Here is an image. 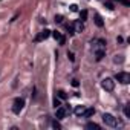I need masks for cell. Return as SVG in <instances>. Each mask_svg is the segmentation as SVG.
Here are the masks:
<instances>
[{
    "mask_svg": "<svg viewBox=\"0 0 130 130\" xmlns=\"http://www.w3.org/2000/svg\"><path fill=\"white\" fill-rule=\"evenodd\" d=\"M113 61H115V63H123V61H124V57H123V55H115Z\"/></svg>",
    "mask_w": 130,
    "mask_h": 130,
    "instance_id": "obj_17",
    "label": "cell"
},
{
    "mask_svg": "<svg viewBox=\"0 0 130 130\" xmlns=\"http://www.w3.org/2000/svg\"><path fill=\"white\" fill-rule=\"evenodd\" d=\"M115 80L118 83H121V84H129L130 83V75L127 72H118L115 75Z\"/></svg>",
    "mask_w": 130,
    "mask_h": 130,
    "instance_id": "obj_4",
    "label": "cell"
},
{
    "mask_svg": "<svg viewBox=\"0 0 130 130\" xmlns=\"http://www.w3.org/2000/svg\"><path fill=\"white\" fill-rule=\"evenodd\" d=\"M101 86H103L104 90L112 92V90L115 89V80H113V78H104L103 83H101Z\"/></svg>",
    "mask_w": 130,
    "mask_h": 130,
    "instance_id": "obj_2",
    "label": "cell"
},
{
    "mask_svg": "<svg viewBox=\"0 0 130 130\" xmlns=\"http://www.w3.org/2000/svg\"><path fill=\"white\" fill-rule=\"evenodd\" d=\"M67 57H69V60H71V61H74V60H75L74 52H67Z\"/></svg>",
    "mask_w": 130,
    "mask_h": 130,
    "instance_id": "obj_21",
    "label": "cell"
},
{
    "mask_svg": "<svg viewBox=\"0 0 130 130\" xmlns=\"http://www.w3.org/2000/svg\"><path fill=\"white\" fill-rule=\"evenodd\" d=\"M80 20H81V22L87 20V11H86V9H83V11L80 12Z\"/></svg>",
    "mask_w": 130,
    "mask_h": 130,
    "instance_id": "obj_13",
    "label": "cell"
},
{
    "mask_svg": "<svg viewBox=\"0 0 130 130\" xmlns=\"http://www.w3.org/2000/svg\"><path fill=\"white\" fill-rule=\"evenodd\" d=\"M119 2L123 3V5H126V6H130V2H129V0H119Z\"/></svg>",
    "mask_w": 130,
    "mask_h": 130,
    "instance_id": "obj_25",
    "label": "cell"
},
{
    "mask_svg": "<svg viewBox=\"0 0 130 130\" xmlns=\"http://www.w3.org/2000/svg\"><path fill=\"white\" fill-rule=\"evenodd\" d=\"M84 110H86V106H77L74 112H75V115H77V116H81Z\"/></svg>",
    "mask_w": 130,
    "mask_h": 130,
    "instance_id": "obj_10",
    "label": "cell"
},
{
    "mask_svg": "<svg viewBox=\"0 0 130 130\" xmlns=\"http://www.w3.org/2000/svg\"><path fill=\"white\" fill-rule=\"evenodd\" d=\"M58 43H60V45H64V43H66V38H64V37L61 35V38L58 40Z\"/></svg>",
    "mask_w": 130,
    "mask_h": 130,
    "instance_id": "obj_26",
    "label": "cell"
},
{
    "mask_svg": "<svg viewBox=\"0 0 130 130\" xmlns=\"http://www.w3.org/2000/svg\"><path fill=\"white\" fill-rule=\"evenodd\" d=\"M86 129L87 130H100V126L97 123H87L86 124Z\"/></svg>",
    "mask_w": 130,
    "mask_h": 130,
    "instance_id": "obj_12",
    "label": "cell"
},
{
    "mask_svg": "<svg viewBox=\"0 0 130 130\" xmlns=\"http://www.w3.org/2000/svg\"><path fill=\"white\" fill-rule=\"evenodd\" d=\"M60 106H61V103H60V100H58V98H55V100H54V107L57 109V107H60Z\"/></svg>",
    "mask_w": 130,
    "mask_h": 130,
    "instance_id": "obj_20",
    "label": "cell"
},
{
    "mask_svg": "<svg viewBox=\"0 0 130 130\" xmlns=\"http://www.w3.org/2000/svg\"><path fill=\"white\" fill-rule=\"evenodd\" d=\"M78 84H80L78 80H72V86H74V87H78Z\"/></svg>",
    "mask_w": 130,
    "mask_h": 130,
    "instance_id": "obj_27",
    "label": "cell"
},
{
    "mask_svg": "<svg viewBox=\"0 0 130 130\" xmlns=\"http://www.w3.org/2000/svg\"><path fill=\"white\" fill-rule=\"evenodd\" d=\"M25 107V100L23 98H15L14 100V104H12V112L14 113H20Z\"/></svg>",
    "mask_w": 130,
    "mask_h": 130,
    "instance_id": "obj_3",
    "label": "cell"
},
{
    "mask_svg": "<svg viewBox=\"0 0 130 130\" xmlns=\"http://www.w3.org/2000/svg\"><path fill=\"white\" fill-rule=\"evenodd\" d=\"M63 19H64V17H63L61 14H58V15H55V17H54L55 23H61V22H63Z\"/></svg>",
    "mask_w": 130,
    "mask_h": 130,
    "instance_id": "obj_18",
    "label": "cell"
},
{
    "mask_svg": "<svg viewBox=\"0 0 130 130\" xmlns=\"http://www.w3.org/2000/svg\"><path fill=\"white\" fill-rule=\"evenodd\" d=\"M104 6H106L107 8V9H115V6H113V3H112V2H106V3H104Z\"/></svg>",
    "mask_w": 130,
    "mask_h": 130,
    "instance_id": "obj_19",
    "label": "cell"
},
{
    "mask_svg": "<svg viewBox=\"0 0 130 130\" xmlns=\"http://www.w3.org/2000/svg\"><path fill=\"white\" fill-rule=\"evenodd\" d=\"M103 121H104L106 126H109V127H116V126H118V119H116L113 115H110V113H103Z\"/></svg>",
    "mask_w": 130,
    "mask_h": 130,
    "instance_id": "obj_1",
    "label": "cell"
},
{
    "mask_svg": "<svg viewBox=\"0 0 130 130\" xmlns=\"http://www.w3.org/2000/svg\"><path fill=\"white\" fill-rule=\"evenodd\" d=\"M93 113H95V109H86V110L83 112V115H81V116H84V118H90Z\"/></svg>",
    "mask_w": 130,
    "mask_h": 130,
    "instance_id": "obj_11",
    "label": "cell"
},
{
    "mask_svg": "<svg viewBox=\"0 0 130 130\" xmlns=\"http://www.w3.org/2000/svg\"><path fill=\"white\" fill-rule=\"evenodd\" d=\"M71 11H72V12L78 11V6H77V5H71Z\"/></svg>",
    "mask_w": 130,
    "mask_h": 130,
    "instance_id": "obj_24",
    "label": "cell"
},
{
    "mask_svg": "<svg viewBox=\"0 0 130 130\" xmlns=\"http://www.w3.org/2000/svg\"><path fill=\"white\" fill-rule=\"evenodd\" d=\"M124 115H126L127 118H130V109H129V107H124Z\"/></svg>",
    "mask_w": 130,
    "mask_h": 130,
    "instance_id": "obj_22",
    "label": "cell"
},
{
    "mask_svg": "<svg viewBox=\"0 0 130 130\" xmlns=\"http://www.w3.org/2000/svg\"><path fill=\"white\" fill-rule=\"evenodd\" d=\"M51 35H52V37H54V38H55L57 41H58L60 38H61V34H60L58 31H54V32H51Z\"/></svg>",
    "mask_w": 130,
    "mask_h": 130,
    "instance_id": "obj_16",
    "label": "cell"
},
{
    "mask_svg": "<svg viewBox=\"0 0 130 130\" xmlns=\"http://www.w3.org/2000/svg\"><path fill=\"white\" fill-rule=\"evenodd\" d=\"M52 126H54V129H61V126H60L58 121H54V123H52Z\"/></svg>",
    "mask_w": 130,
    "mask_h": 130,
    "instance_id": "obj_23",
    "label": "cell"
},
{
    "mask_svg": "<svg viewBox=\"0 0 130 130\" xmlns=\"http://www.w3.org/2000/svg\"><path fill=\"white\" fill-rule=\"evenodd\" d=\"M66 29H67V32H69V35H74V34H75V29H74L72 25H66Z\"/></svg>",
    "mask_w": 130,
    "mask_h": 130,
    "instance_id": "obj_15",
    "label": "cell"
},
{
    "mask_svg": "<svg viewBox=\"0 0 130 130\" xmlns=\"http://www.w3.org/2000/svg\"><path fill=\"white\" fill-rule=\"evenodd\" d=\"M66 113H67L66 109L61 107V106L55 109V116H57V119H63V118H66Z\"/></svg>",
    "mask_w": 130,
    "mask_h": 130,
    "instance_id": "obj_6",
    "label": "cell"
},
{
    "mask_svg": "<svg viewBox=\"0 0 130 130\" xmlns=\"http://www.w3.org/2000/svg\"><path fill=\"white\" fill-rule=\"evenodd\" d=\"M95 25H97L98 28H103L104 26V20H103V17L100 14H95Z\"/></svg>",
    "mask_w": 130,
    "mask_h": 130,
    "instance_id": "obj_8",
    "label": "cell"
},
{
    "mask_svg": "<svg viewBox=\"0 0 130 130\" xmlns=\"http://www.w3.org/2000/svg\"><path fill=\"white\" fill-rule=\"evenodd\" d=\"M51 32H52V31H49V29H43L38 35L35 37V43H38V41H41V40H46V38L51 35Z\"/></svg>",
    "mask_w": 130,
    "mask_h": 130,
    "instance_id": "obj_5",
    "label": "cell"
},
{
    "mask_svg": "<svg viewBox=\"0 0 130 130\" xmlns=\"http://www.w3.org/2000/svg\"><path fill=\"white\" fill-rule=\"evenodd\" d=\"M104 55H106V52H104L103 49H98L97 52H95V60H97V61H100V60H103Z\"/></svg>",
    "mask_w": 130,
    "mask_h": 130,
    "instance_id": "obj_9",
    "label": "cell"
},
{
    "mask_svg": "<svg viewBox=\"0 0 130 130\" xmlns=\"http://www.w3.org/2000/svg\"><path fill=\"white\" fill-rule=\"evenodd\" d=\"M57 95H58V98H60V100H66V98H67V95H66L64 90H58Z\"/></svg>",
    "mask_w": 130,
    "mask_h": 130,
    "instance_id": "obj_14",
    "label": "cell"
},
{
    "mask_svg": "<svg viewBox=\"0 0 130 130\" xmlns=\"http://www.w3.org/2000/svg\"><path fill=\"white\" fill-rule=\"evenodd\" d=\"M72 26H74V29H75V32H81V31L84 29V25H83V22H81V20H78V22H75V23H74Z\"/></svg>",
    "mask_w": 130,
    "mask_h": 130,
    "instance_id": "obj_7",
    "label": "cell"
}]
</instances>
